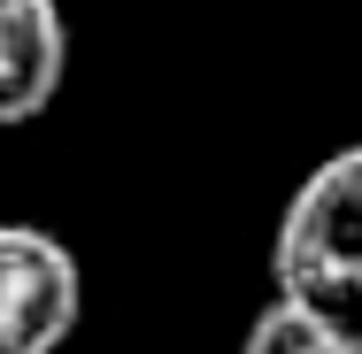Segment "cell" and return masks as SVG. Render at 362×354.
<instances>
[{"instance_id": "2", "label": "cell", "mask_w": 362, "mask_h": 354, "mask_svg": "<svg viewBox=\"0 0 362 354\" xmlns=\"http://www.w3.org/2000/svg\"><path fill=\"white\" fill-rule=\"evenodd\" d=\"M85 316L77 254L39 223H0V354H54Z\"/></svg>"}, {"instance_id": "4", "label": "cell", "mask_w": 362, "mask_h": 354, "mask_svg": "<svg viewBox=\"0 0 362 354\" xmlns=\"http://www.w3.org/2000/svg\"><path fill=\"white\" fill-rule=\"evenodd\" d=\"M239 354H347L300 300H286V293H270L262 308H255V324H247V339H239Z\"/></svg>"}, {"instance_id": "1", "label": "cell", "mask_w": 362, "mask_h": 354, "mask_svg": "<svg viewBox=\"0 0 362 354\" xmlns=\"http://www.w3.org/2000/svg\"><path fill=\"white\" fill-rule=\"evenodd\" d=\"M270 278L347 354H362V146L324 154L278 216Z\"/></svg>"}, {"instance_id": "3", "label": "cell", "mask_w": 362, "mask_h": 354, "mask_svg": "<svg viewBox=\"0 0 362 354\" xmlns=\"http://www.w3.org/2000/svg\"><path fill=\"white\" fill-rule=\"evenodd\" d=\"M70 70V23L62 0H0V131H23L54 108Z\"/></svg>"}]
</instances>
